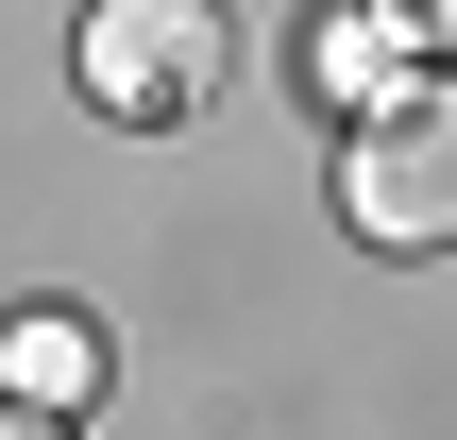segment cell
I'll list each match as a JSON object with an SVG mask.
<instances>
[{"instance_id":"1","label":"cell","mask_w":457,"mask_h":440,"mask_svg":"<svg viewBox=\"0 0 457 440\" xmlns=\"http://www.w3.org/2000/svg\"><path fill=\"white\" fill-rule=\"evenodd\" d=\"M339 203H356V237H373V254H441V237H457V85H441V68H424L407 102H373V119H356Z\"/></svg>"},{"instance_id":"2","label":"cell","mask_w":457,"mask_h":440,"mask_svg":"<svg viewBox=\"0 0 457 440\" xmlns=\"http://www.w3.org/2000/svg\"><path fill=\"white\" fill-rule=\"evenodd\" d=\"M85 102L102 119H204L220 102V0H85Z\"/></svg>"},{"instance_id":"3","label":"cell","mask_w":457,"mask_h":440,"mask_svg":"<svg viewBox=\"0 0 457 440\" xmlns=\"http://www.w3.org/2000/svg\"><path fill=\"white\" fill-rule=\"evenodd\" d=\"M305 85H322L339 119H373V102H407V85H424V34H407L390 0H339V17L305 34Z\"/></svg>"},{"instance_id":"4","label":"cell","mask_w":457,"mask_h":440,"mask_svg":"<svg viewBox=\"0 0 457 440\" xmlns=\"http://www.w3.org/2000/svg\"><path fill=\"white\" fill-rule=\"evenodd\" d=\"M0 407H51V424L102 407V322L85 305H17L0 322Z\"/></svg>"},{"instance_id":"5","label":"cell","mask_w":457,"mask_h":440,"mask_svg":"<svg viewBox=\"0 0 457 440\" xmlns=\"http://www.w3.org/2000/svg\"><path fill=\"white\" fill-rule=\"evenodd\" d=\"M390 17H407V34H424V51H441V34H457V0H390Z\"/></svg>"},{"instance_id":"6","label":"cell","mask_w":457,"mask_h":440,"mask_svg":"<svg viewBox=\"0 0 457 440\" xmlns=\"http://www.w3.org/2000/svg\"><path fill=\"white\" fill-rule=\"evenodd\" d=\"M0 440H68V424H51V407H0Z\"/></svg>"}]
</instances>
